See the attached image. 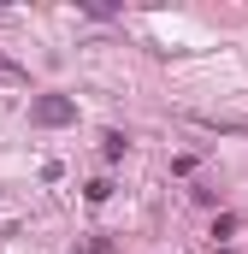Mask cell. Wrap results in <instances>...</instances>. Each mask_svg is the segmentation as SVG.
I'll use <instances>...</instances> for the list:
<instances>
[{
  "instance_id": "obj_1",
  "label": "cell",
  "mask_w": 248,
  "mask_h": 254,
  "mask_svg": "<svg viewBox=\"0 0 248 254\" xmlns=\"http://www.w3.org/2000/svg\"><path fill=\"white\" fill-rule=\"evenodd\" d=\"M30 119H36V125H71L77 107H71L65 95H42V101H30Z\"/></svg>"
}]
</instances>
